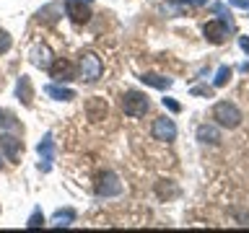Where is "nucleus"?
Returning <instances> with one entry per match:
<instances>
[{
  "instance_id": "1a4fd4ad",
  "label": "nucleus",
  "mask_w": 249,
  "mask_h": 233,
  "mask_svg": "<svg viewBox=\"0 0 249 233\" xmlns=\"http://www.w3.org/2000/svg\"><path fill=\"white\" fill-rule=\"evenodd\" d=\"M91 3H83V0H65V16L75 26H83V23L91 21Z\"/></svg>"
},
{
  "instance_id": "cd10ccee",
  "label": "nucleus",
  "mask_w": 249,
  "mask_h": 233,
  "mask_svg": "<svg viewBox=\"0 0 249 233\" xmlns=\"http://www.w3.org/2000/svg\"><path fill=\"white\" fill-rule=\"evenodd\" d=\"M239 47L249 54V36H239Z\"/></svg>"
},
{
  "instance_id": "393cba45",
  "label": "nucleus",
  "mask_w": 249,
  "mask_h": 233,
  "mask_svg": "<svg viewBox=\"0 0 249 233\" xmlns=\"http://www.w3.org/2000/svg\"><path fill=\"white\" fill-rule=\"evenodd\" d=\"M161 104L166 106L171 114H179V112H182V104H179V101H174V99H169V96H166V99H161Z\"/></svg>"
},
{
  "instance_id": "20e7f679",
  "label": "nucleus",
  "mask_w": 249,
  "mask_h": 233,
  "mask_svg": "<svg viewBox=\"0 0 249 233\" xmlns=\"http://www.w3.org/2000/svg\"><path fill=\"white\" fill-rule=\"evenodd\" d=\"M231 31H233V21L226 18V16H218V18L208 21L205 26H202V34H205V39H208L210 44H223V42H229Z\"/></svg>"
},
{
  "instance_id": "c85d7f7f",
  "label": "nucleus",
  "mask_w": 249,
  "mask_h": 233,
  "mask_svg": "<svg viewBox=\"0 0 249 233\" xmlns=\"http://www.w3.org/2000/svg\"><path fill=\"white\" fill-rule=\"evenodd\" d=\"M0 168H3V153H0Z\"/></svg>"
},
{
  "instance_id": "7ed1b4c3",
  "label": "nucleus",
  "mask_w": 249,
  "mask_h": 233,
  "mask_svg": "<svg viewBox=\"0 0 249 233\" xmlns=\"http://www.w3.org/2000/svg\"><path fill=\"white\" fill-rule=\"evenodd\" d=\"M213 119H215L218 127H223V130H236L244 116H241V109L236 104H231V101H218L213 106Z\"/></svg>"
},
{
  "instance_id": "dca6fc26",
  "label": "nucleus",
  "mask_w": 249,
  "mask_h": 233,
  "mask_svg": "<svg viewBox=\"0 0 249 233\" xmlns=\"http://www.w3.org/2000/svg\"><path fill=\"white\" fill-rule=\"evenodd\" d=\"M140 81H143L145 85H151V88H156V91H166V88L174 85L171 78L161 75V73H143V75H140Z\"/></svg>"
},
{
  "instance_id": "ddd939ff",
  "label": "nucleus",
  "mask_w": 249,
  "mask_h": 233,
  "mask_svg": "<svg viewBox=\"0 0 249 233\" xmlns=\"http://www.w3.org/2000/svg\"><path fill=\"white\" fill-rule=\"evenodd\" d=\"M107 114H109V106H107V101H104V99L93 96V99L86 101V116H89L91 122H101V119H107Z\"/></svg>"
},
{
  "instance_id": "9d476101",
  "label": "nucleus",
  "mask_w": 249,
  "mask_h": 233,
  "mask_svg": "<svg viewBox=\"0 0 249 233\" xmlns=\"http://www.w3.org/2000/svg\"><path fill=\"white\" fill-rule=\"evenodd\" d=\"M75 75H78L75 65H73V62H68V60H54L50 65V78L54 83H70Z\"/></svg>"
},
{
  "instance_id": "b1692460",
  "label": "nucleus",
  "mask_w": 249,
  "mask_h": 233,
  "mask_svg": "<svg viewBox=\"0 0 249 233\" xmlns=\"http://www.w3.org/2000/svg\"><path fill=\"white\" fill-rule=\"evenodd\" d=\"M213 85H192L190 88V93L192 96H208V99H213Z\"/></svg>"
},
{
  "instance_id": "f3484780",
  "label": "nucleus",
  "mask_w": 249,
  "mask_h": 233,
  "mask_svg": "<svg viewBox=\"0 0 249 233\" xmlns=\"http://www.w3.org/2000/svg\"><path fill=\"white\" fill-rule=\"evenodd\" d=\"M44 93L50 99H54V101H73L75 99V91L68 88V85H62V83H50L44 88Z\"/></svg>"
},
{
  "instance_id": "4468645a",
  "label": "nucleus",
  "mask_w": 249,
  "mask_h": 233,
  "mask_svg": "<svg viewBox=\"0 0 249 233\" xmlns=\"http://www.w3.org/2000/svg\"><path fill=\"white\" fill-rule=\"evenodd\" d=\"M195 135H197V140H200L202 145H221V140H223L218 124H200Z\"/></svg>"
},
{
  "instance_id": "c756f323",
  "label": "nucleus",
  "mask_w": 249,
  "mask_h": 233,
  "mask_svg": "<svg viewBox=\"0 0 249 233\" xmlns=\"http://www.w3.org/2000/svg\"><path fill=\"white\" fill-rule=\"evenodd\" d=\"M83 3H93V0H83Z\"/></svg>"
},
{
  "instance_id": "423d86ee",
  "label": "nucleus",
  "mask_w": 249,
  "mask_h": 233,
  "mask_svg": "<svg viewBox=\"0 0 249 233\" xmlns=\"http://www.w3.org/2000/svg\"><path fill=\"white\" fill-rule=\"evenodd\" d=\"M0 153H3L11 163H18L21 153H23V140L18 135H13V132L3 130L0 132Z\"/></svg>"
},
{
  "instance_id": "f257e3e1",
  "label": "nucleus",
  "mask_w": 249,
  "mask_h": 233,
  "mask_svg": "<svg viewBox=\"0 0 249 233\" xmlns=\"http://www.w3.org/2000/svg\"><path fill=\"white\" fill-rule=\"evenodd\" d=\"M78 73H81V81L86 83H96L101 73H104V62H101V57L96 52L86 50L78 54Z\"/></svg>"
},
{
  "instance_id": "6ab92c4d",
  "label": "nucleus",
  "mask_w": 249,
  "mask_h": 233,
  "mask_svg": "<svg viewBox=\"0 0 249 233\" xmlns=\"http://www.w3.org/2000/svg\"><path fill=\"white\" fill-rule=\"evenodd\" d=\"M231 75H233V70H231L229 65H221V67L215 70V78H213V88H223V85L231 81Z\"/></svg>"
},
{
  "instance_id": "a211bd4d",
  "label": "nucleus",
  "mask_w": 249,
  "mask_h": 233,
  "mask_svg": "<svg viewBox=\"0 0 249 233\" xmlns=\"http://www.w3.org/2000/svg\"><path fill=\"white\" fill-rule=\"evenodd\" d=\"M73 220H75V210L73 207L57 210V213L52 215V225H54V228H68V225H73Z\"/></svg>"
},
{
  "instance_id": "412c9836",
  "label": "nucleus",
  "mask_w": 249,
  "mask_h": 233,
  "mask_svg": "<svg viewBox=\"0 0 249 233\" xmlns=\"http://www.w3.org/2000/svg\"><path fill=\"white\" fill-rule=\"evenodd\" d=\"M156 194H159V197L163 200V197H177V194H179V189H177V186L174 184H169L166 182V179H163V182H159V184H156Z\"/></svg>"
},
{
  "instance_id": "f8f14e48",
  "label": "nucleus",
  "mask_w": 249,
  "mask_h": 233,
  "mask_svg": "<svg viewBox=\"0 0 249 233\" xmlns=\"http://www.w3.org/2000/svg\"><path fill=\"white\" fill-rule=\"evenodd\" d=\"M16 99H18L23 106L34 104V85H31L29 75H18V81H16Z\"/></svg>"
},
{
  "instance_id": "9b49d317",
  "label": "nucleus",
  "mask_w": 249,
  "mask_h": 233,
  "mask_svg": "<svg viewBox=\"0 0 249 233\" xmlns=\"http://www.w3.org/2000/svg\"><path fill=\"white\" fill-rule=\"evenodd\" d=\"M29 60H31V65L39 67V70H50V65L54 62V52L47 44H34L29 52Z\"/></svg>"
},
{
  "instance_id": "0eeeda50",
  "label": "nucleus",
  "mask_w": 249,
  "mask_h": 233,
  "mask_svg": "<svg viewBox=\"0 0 249 233\" xmlns=\"http://www.w3.org/2000/svg\"><path fill=\"white\" fill-rule=\"evenodd\" d=\"M151 137L159 143H174L177 140V122L171 116H159L151 124Z\"/></svg>"
},
{
  "instance_id": "4be33fe9",
  "label": "nucleus",
  "mask_w": 249,
  "mask_h": 233,
  "mask_svg": "<svg viewBox=\"0 0 249 233\" xmlns=\"http://www.w3.org/2000/svg\"><path fill=\"white\" fill-rule=\"evenodd\" d=\"M11 47H13V36L8 34L5 29H0V54L11 52Z\"/></svg>"
},
{
  "instance_id": "5701e85b",
  "label": "nucleus",
  "mask_w": 249,
  "mask_h": 233,
  "mask_svg": "<svg viewBox=\"0 0 249 233\" xmlns=\"http://www.w3.org/2000/svg\"><path fill=\"white\" fill-rule=\"evenodd\" d=\"M39 225H44V215H42V210H34V213H31V217L26 220V228H39Z\"/></svg>"
},
{
  "instance_id": "aec40b11",
  "label": "nucleus",
  "mask_w": 249,
  "mask_h": 233,
  "mask_svg": "<svg viewBox=\"0 0 249 233\" xmlns=\"http://www.w3.org/2000/svg\"><path fill=\"white\" fill-rule=\"evenodd\" d=\"M3 130H21L18 119H16L8 109H0V132H3Z\"/></svg>"
},
{
  "instance_id": "39448f33",
  "label": "nucleus",
  "mask_w": 249,
  "mask_h": 233,
  "mask_svg": "<svg viewBox=\"0 0 249 233\" xmlns=\"http://www.w3.org/2000/svg\"><path fill=\"white\" fill-rule=\"evenodd\" d=\"M93 192H96V197H101V200L120 197V194H122L120 176H117L114 171H101V174L96 176V184H93Z\"/></svg>"
},
{
  "instance_id": "bb28decb",
  "label": "nucleus",
  "mask_w": 249,
  "mask_h": 233,
  "mask_svg": "<svg viewBox=\"0 0 249 233\" xmlns=\"http://www.w3.org/2000/svg\"><path fill=\"white\" fill-rule=\"evenodd\" d=\"M233 215L239 217V223H241V225H249V213H241V210H233Z\"/></svg>"
},
{
  "instance_id": "a878e982",
  "label": "nucleus",
  "mask_w": 249,
  "mask_h": 233,
  "mask_svg": "<svg viewBox=\"0 0 249 233\" xmlns=\"http://www.w3.org/2000/svg\"><path fill=\"white\" fill-rule=\"evenodd\" d=\"M229 5L231 8H241V11L249 13V0H229Z\"/></svg>"
},
{
  "instance_id": "f03ea898",
  "label": "nucleus",
  "mask_w": 249,
  "mask_h": 233,
  "mask_svg": "<svg viewBox=\"0 0 249 233\" xmlns=\"http://www.w3.org/2000/svg\"><path fill=\"white\" fill-rule=\"evenodd\" d=\"M120 106H122V112L127 114V116H135V119H140V116L148 114V109H151V101H148V96H145L143 91L130 88V91L122 93Z\"/></svg>"
},
{
  "instance_id": "2eb2a0df",
  "label": "nucleus",
  "mask_w": 249,
  "mask_h": 233,
  "mask_svg": "<svg viewBox=\"0 0 249 233\" xmlns=\"http://www.w3.org/2000/svg\"><path fill=\"white\" fill-rule=\"evenodd\" d=\"M62 13H65V5H62V3H50V5H44V8H39V11H36V21L54 23L57 18H62Z\"/></svg>"
},
{
  "instance_id": "6e6552de",
  "label": "nucleus",
  "mask_w": 249,
  "mask_h": 233,
  "mask_svg": "<svg viewBox=\"0 0 249 233\" xmlns=\"http://www.w3.org/2000/svg\"><path fill=\"white\" fill-rule=\"evenodd\" d=\"M36 153H39V171H42V174H50V171H52V161H54V140H52V132H47V135L39 140Z\"/></svg>"
}]
</instances>
